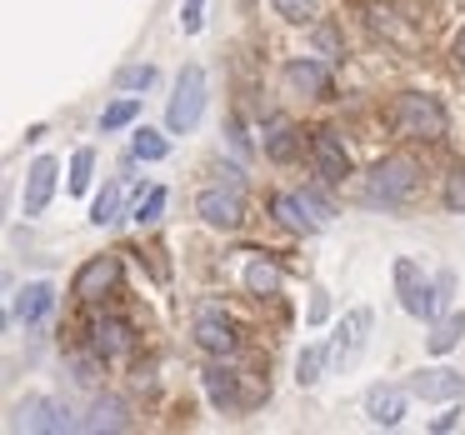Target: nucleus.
<instances>
[{"label":"nucleus","instance_id":"obj_23","mask_svg":"<svg viewBox=\"0 0 465 435\" xmlns=\"http://www.w3.org/2000/svg\"><path fill=\"white\" fill-rule=\"evenodd\" d=\"M135 115H141V101L135 95H125V101H115V105H105V115H101V125L105 131H121V125H131Z\"/></svg>","mask_w":465,"mask_h":435},{"label":"nucleus","instance_id":"obj_25","mask_svg":"<svg viewBox=\"0 0 465 435\" xmlns=\"http://www.w3.org/2000/svg\"><path fill=\"white\" fill-rule=\"evenodd\" d=\"M205 391L215 405H235V375L231 371H205Z\"/></svg>","mask_w":465,"mask_h":435},{"label":"nucleus","instance_id":"obj_6","mask_svg":"<svg viewBox=\"0 0 465 435\" xmlns=\"http://www.w3.org/2000/svg\"><path fill=\"white\" fill-rule=\"evenodd\" d=\"M195 211H201V221H205V225L235 231V225H241V215H245V205H241V195H235V191H201Z\"/></svg>","mask_w":465,"mask_h":435},{"label":"nucleus","instance_id":"obj_13","mask_svg":"<svg viewBox=\"0 0 465 435\" xmlns=\"http://www.w3.org/2000/svg\"><path fill=\"white\" fill-rule=\"evenodd\" d=\"M285 85L291 91H305V95H325L331 91V71L321 61H291L285 65Z\"/></svg>","mask_w":465,"mask_h":435},{"label":"nucleus","instance_id":"obj_37","mask_svg":"<svg viewBox=\"0 0 465 435\" xmlns=\"http://www.w3.org/2000/svg\"><path fill=\"white\" fill-rule=\"evenodd\" d=\"M455 65H460V71H465V31L455 35Z\"/></svg>","mask_w":465,"mask_h":435},{"label":"nucleus","instance_id":"obj_29","mask_svg":"<svg viewBox=\"0 0 465 435\" xmlns=\"http://www.w3.org/2000/svg\"><path fill=\"white\" fill-rule=\"evenodd\" d=\"M161 211H165V191H151V195H141V205H135V221L151 225V221H161Z\"/></svg>","mask_w":465,"mask_h":435},{"label":"nucleus","instance_id":"obj_8","mask_svg":"<svg viewBox=\"0 0 465 435\" xmlns=\"http://www.w3.org/2000/svg\"><path fill=\"white\" fill-rule=\"evenodd\" d=\"M311 155H315V171H321V181H345V175H351V155H345V145L335 141L331 131H321L311 141Z\"/></svg>","mask_w":465,"mask_h":435},{"label":"nucleus","instance_id":"obj_19","mask_svg":"<svg viewBox=\"0 0 465 435\" xmlns=\"http://www.w3.org/2000/svg\"><path fill=\"white\" fill-rule=\"evenodd\" d=\"M121 201H125V181H111L101 195H95V211H91V221H95V225H111L115 215H121Z\"/></svg>","mask_w":465,"mask_h":435},{"label":"nucleus","instance_id":"obj_28","mask_svg":"<svg viewBox=\"0 0 465 435\" xmlns=\"http://www.w3.org/2000/svg\"><path fill=\"white\" fill-rule=\"evenodd\" d=\"M91 165H95V155L91 151H75V161H71V191L81 195L85 185H91Z\"/></svg>","mask_w":465,"mask_h":435},{"label":"nucleus","instance_id":"obj_9","mask_svg":"<svg viewBox=\"0 0 465 435\" xmlns=\"http://www.w3.org/2000/svg\"><path fill=\"white\" fill-rule=\"evenodd\" d=\"M411 395H420V400H460L465 375L460 371H420L411 381Z\"/></svg>","mask_w":465,"mask_h":435},{"label":"nucleus","instance_id":"obj_14","mask_svg":"<svg viewBox=\"0 0 465 435\" xmlns=\"http://www.w3.org/2000/svg\"><path fill=\"white\" fill-rule=\"evenodd\" d=\"M25 430H71V410L65 405H55V400H25Z\"/></svg>","mask_w":465,"mask_h":435},{"label":"nucleus","instance_id":"obj_10","mask_svg":"<svg viewBox=\"0 0 465 435\" xmlns=\"http://www.w3.org/2000/svg\"><path fill=\"white\" fill-rule=\"evenodd\" d=\"M365 415H371L375 425H395L405 415V391L401 385H375V391L365 395Z\"/></svg>","mask_w":465,"mask_h":435},{"label":"nucleus","instance_id":"obj_4","mask_svg":"<svg viewBox=\"0 0 465 435\" xmlns=\"http://www.w3.org/2000/svg\"><path fill=\"white\" fill-rule=\"evenodd\" d=\"M395 291H401L405 311L420 315V321H430V315L440 311V295H435V285L420 281V265H415L411 255H401V261H395Z\"/></svg>","mask_w":465,"mask_h":435},{"label":"nucleus","instance_id":"obj_21","mask_svg":"<svg viewBox=\"0 0 465 435\" xmlns=\"http://www.w3.org/2000/svg\"><path fill=\"white\" fill-rule=\"evenodd\" d=\"M81 430H125V405L121 400H101L91 410V420H81Z\"/></svg>","mask_w":465,"mask_h":435},{"label":"nucleus","instance_id":"obj_22","mask_svg":"<svg viewBox=\"0 0 465 435\" xmlns=\"http://www.w3.org/2000/svg\"><path fill=\"white\" fill-rule=\"evenodd\" d=\"M265 155H271V161H291L295 155V131L285 121H271V131H265Z\"/></svg>","mask_w":465,"mask_h":435},{"label":"nucleus","instance_id":"obj_30","mask_svg":"<svg viewBox=\"0 0 465 435\" xmlns=\"http://www.w3.org/2000/svg\"><path fill=\"white\" fill-rule=\"evenodd\" d=\"M275 11H281L285 21H311V15H315V0H275Z\"/></svg>","mask_w":465,"mask_h":435},{"label":"nucleus","instance_id":"obj_3","mask_svg":"<svg viewBox=\"0 0 465 435\" xmlns=\"http://www.w3.org/2000/svg\"><path fill=\"white\" fill-rule=\"evenodd\" d=\"M201 105H205V71L201 65H185L181 81H175V95H171V111H165V125L175 135H185L195 121H201Z\"/></svg>","mask_w":465,"mask_h":435},{"label":"nucleus","instance_id":"obj_7","mask_svg":"<svg viewBox=\"0 0 465 435\" xmlns=\"http://www.w3.org/2000/svg\"><path fill=\"white\" fill-rule=\"evenodd\" d=\"M51 195H55V161H51V155H41V161L31 165V175H25L21 211L25 215H41L45 205H51Z\"/></svg>","mask_w":465,"mask_h":435},{"label":"nucleus","instance_id":"obj_16","mask_svg":"<svg viewBox=\"0 0 465 435\" xmlns=\"http://www.w3.org/2000/svg\"><path fill=\"white\" fill-rule=\"evenodd\" d=\"M195 345H201V351H211V355H231L235 351V331L225 321H211V315H205V321L195 325Z\"/></svg>","mask_w":465,"mask_h":435},{"label":"nucleus","instance_id":"obj_1","mask_svg":"<svg viewBox=\"0 0 465 435\" xmlns=\"http://www.w3.org/2000/svg\"><path fill=\"white\" fill-rule=\"evenodd\" d=\"M391 125L395 135H405V141H440L445 135V111L435 95H401V101L391 105Z\"/></svg>","mask_w":465,"mask_h":435},{"label":"nucleus","instance_id":"obj_26","mask_svg":"<svg viewBox=\"0 0 465 435\" xmlns=\"http://www.w3.org/2000/svg\"><path fill=\"white\" fill-rule=\"evenodd\" d=\"M115 85H121V91H151V85H155V65H125V71L115 75Z\"/></svg>","mask_w":465,"mask_h":435},{"label":"nucleus","instance_id":"obj_35","mask_svg":"<svg viewBox=\"0 0 465 435\" xmlns=\"http://www.w3.org/2000/svg\"><path fill=\"white\" fill-rule=\"evenodd\" d=\"M450 291H455V271H440L435 275V295H440V305H450Z\"/></svg>","mask_w":465,"mask_h":435},{"label":"nucleus","instance_id":"obj_2","mask_svg":"<svg viewBox=\"0 0 465 435\" xmlns=\"http://www.w3.org/2000/svg\"><path fill=\"white\" fill-rule=\"evenodd\" d=\"M415 181H420V165L411 161V155H391V161H381L371 175H365V201L371 205H401L405 195L415 191Z\"/></svg>","mask_w":465,"mask_h":435},{"label":"nucleus","instance_id":"obj_18","mask_svg":"<svg viewBox=\"0 0 465 435\" xmlns=\"http://www.w3.org/2000/svg\"><path fill=\"white\" fill-rule=\"evenodd\" d=\"M465 335V315H445L440 325H435L430 335H425V351L430 355H445V351H455V341Z\"/></svg>","mask_w":465,"mask_h":435},{"label":"nucleus","instance_id":"obj_11","mask_svg":"<svg viewBox=\"0 0 465 435\" xmlns=\"http://www.w3.org/2000/svg\"><path fill=\"white\" fill-rule=\"evenodd\" d=\"M91 351L101 355V361H115V355H125V351H131V325H125V321H95Z\"/></svg>","mask_w":465,"mask_h":435},{"label":"nucleus","instance_id":"obj_34","mask_svg":"<svg viewBox=\"0 0 465 435\" xmlns=\"http://www.w3.org/2000/svg\"><path fill=\"white\" fill-rule=\"evenodd\" d=\"M315 41H321V51H325V55H341V35H335L331 25H321V31H315Z\"/></svg>","mask_w":465,"mask_h":435},{"label":"nucleus","instance_id":"obj_12","mask_svg":"<svg viewBox=\"0 0 465 435\" xmlns=\"http://www.w3.org/2000/svg\"><path fill=\"white\" fill-rule=\"evenodd\" d=\"M51 305H55V291L45 281H35V285H25V291L15 295V321L35 325V321H45V315H51Z\"/></svg>","mask_w":465,"mask_h":435},{"label":"nucleus","instance_id":"obj_24","mask_svg":"<svg viewBox=\"0 0 465 435\" xmlns=\"http://www.w3.org/2000/svg\"><path fill=\"white\" fill-rule=\"evenodd\" d=\"M331 361V351H325V345H311V351L301 355V365H295V381L301 385H315L321 381V365Z\"/></svg>","mask_w":465,"mask_h":435},{"label":"nucleus","instance_id":"obj_17","mask_svg":"<svg viewBox=\"0 0 465 435\" xmlns=\"http://www.w3.org/2000/svg\"><path fill=\"white\" fill-rule=\"evenodd\" d=\"M271 211L281 215V225H291V231H315V215H305V205H301V195H275L271 201Z\"/></svg>","mask_w":465,"mask_h":435},{"label":"nucleus","instance_id":"obj_33","mask_svg":"<svg viewBox=\"0 0 465 435\" xmlns=\"http://www.w3.org/2000/svg\"><path fill=\"white\" fill-rule=\"evenodd\" d=\"M301 205H305V211L315 215V221H331V205H325V201H321V195H315V191H301Z\"/></svg>","mask_w":465,"mask_h":435},{"label":"nucleus","instance_id":"obj_32","mask_svg":"<svg viewBox=\"0 0 465 435\" xmlns=\"http://www.w3.org/2000/svg\"><path fill=\"white\" fill-rule=\"evenodd\" d=\"M445 205H450V211H465V171H455L450 181H445Z\"/></svg>","mask_w":465,"mask_h":435},{"label":"nucleus","instance_id":"obj_5","mask_svg":"<svg viewBox=\"0 0 465 435\" xmlns=\"http://www.w3.org/2000/svg\"><path fill=\"white\" fill-rule=\"evenodd\" d=\"M115 281H121V261L115 255H95V261H85L75 271V295L81 301H101L105 291H115Z\"/></svg>","mask_w":465,"mask_h":435},{"label":"nucleus","instance_id":"obj_20","mask_svg":"<svg viewBox=\"0 0 465 435\" xmlns=\"http://www.w3.org/2000/svg\"><path fill=\"white\" fill-rule=\"evenodd\" d=\"M245 285H251V295H275V291H281V265L251 261V271H245Z\"/></svg>","mask_w":465,"mask_h":435},{"label":"nucleus","instance_id":"obj_36","mask_svg":"<svg viewBox=\"0 0 465 435\" xmlns=\"http://www.w3.org/2000/svg\"><path fill=\"white\" fill-rule=\"evenodd\" d=\"M325 315H331V301H325V295H315V301H311V325H321Z\"/></svg>","mask_w":465,"mask_h":435},{"label":"nucleus","instance_id":"obj_27","mask_svg":"<svg viewBox=\"0 0 465 435\" xmlns=\"http://www.w3.org/2000/svg\"><path fill=\"white\" fill-rule=\"evenodd\" d=\"M165 151H171V145H165V135H155V131L135 135V155H141V161H161Z\"/></svg>","mask_w":465,"mask_h":435},{"label":"nucleus","instance_id":"obj_31","mask_svg":"<svg viewBox=\"0 0 465 435\" xmlns=\"http://www.w3.org/2000/svg\"><path fill=\"white\" fill-rule=\"evenodd\" d=\"M201 21H205V0H185V5H181V25H185V35L201 31Z\"/></svg>","mask_w":465,"mask_h":435},{"label":"nucleus","instance_id":"obj_15","mask_svg":"<svg viewBox=\"0 0 465 435\" xmlns=\"http://www.w3.org/2000/svg\"><path fill=\"white\" fill-rule=\"evenodd\" d=\"M365 331H371V311H351V315H345L341 335H335V345H331V361H345V355L361 351Z\"/></svg>","mask_w":465,"mask_h":435}]
</instances>
